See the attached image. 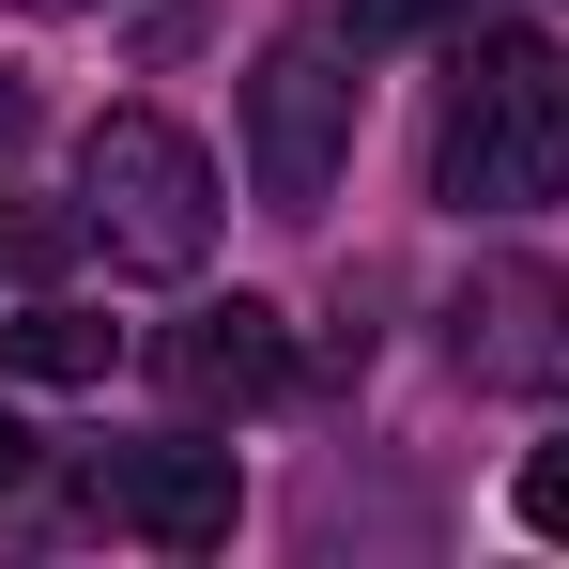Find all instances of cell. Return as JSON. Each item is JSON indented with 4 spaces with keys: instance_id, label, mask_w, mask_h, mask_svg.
Segmentation results:
<instances>
[{
    "instance_id": "obj_1",
    "label": "cell",
    "mask_w": 569,
    "mask_h": 569,
    "mask_svg": "<svg viewBox=\"0 0 569 569\" xmlns=\"http://www.w3.org/2000/svg\"><path fill=\"white\" fill-rule=\"evenodd\" d=\"M431 200H462V216H539V200H569V62L539 31L462 47L447 123H431Z\"/></svg>"
},
{
    "instance_id": "obj_2",
    "label": "cell",
    "mask_w": 569,
    "mask_h": 569,
    "mask_svg": "<svg viewBox=\"0 0 569 569\" xmlns=\"http://www.w3.org/2000/svg\"><path fill=\"white\" fill-rule=\"evenodd\" d=\"M78 231H93L123 278H200L216 262V154H200L170 108H108L78 139Z\"/></svg>"
},
{
    "instance_id": "obj_3",
    "label": "cell",
    "mask_w": 569,
    "mask_h": 569,
    "mask_svg": "<svg viewBox=\"0 0 569 569\" xmlns=\"http://www.w3.org/2000/svg\"><path fill=\"white\" fill-rule=\"evenodd\" d=\"M339 154H355V31L308 16V31H278L247 62V186H262V216L308 231L339 200Z\"/></svg>"
},
{
    "instance_id": "obj_4",
    "label": "cell",
    "mask_w": 569,
    "mask_h": 569,
    "mask_svg": "<svg viewBox=\"0 0 569 569\" xmlns=\"http://www.w3.org/2000/svg\"><path fill=\"white\" fill-rule=\"evenodd\" d=\"M447 355L492 400H569V278L555 262H477L447 292Z\"/></svg>"
},
{
    "instance_id": "obj_5",
    "label": "cell",
    "mask_w": 569,
    "mask_h": 569,
    "mask_svg": "<svg viewBox=\"0 0 569 569\" xmlns=\"http://www.w3.org/2000/svg\"><path fill=\"white\" fill-rule=\"evenodd\" d=\"M93 508L123 539H154V555H216L231 508H247V477H231V447H200V431H139V447L93 462Z\"/></svg>"
},
{
    "instance_id": "obj_6",
    "label": "cell",
    "mask_w": 569,
    "mask_h": 569,
    "mask_svg": "<svg viewBox=\"0 0 569 569\" xmlns=\"http://www.w3.org/2000/svg\"><path fill=\"white\" fill-rule=\"evenodd\" d=\"M154 385L186 400V416H262L292 385V323L262 308V292H200L186 323L154 339Z\"/></svg>"
},
{
    "instance_id": "obj_7",
    "label": "cell",
    "mask_w": 569,
    "mask_h": 569,
    "mask_svg": "<svg viewBox=\"0 0 569 569\" xmlns=\"http://www.w3.org/2000/svg\"><path fill=\"white\" fill-rule=\"evenodd\" d=\"M0 370H16V385H108V323L47 292V308H16V323H0Z\"/></svg>"
},
{
    "instance_id": "obj_8",
    "label": "cell",
    "mask_w": 569,
    "mask_h": 569,
    "mask_svg": "<svg viewBox=\"0 0 569 569\" xmlns=\"http://www.w3.org/2000/svg\"><path fill=\"white\" fill-rule=\"evenodd\" d=\"M523 523H539V539H569V431L523 462Z\"/></svg>"
},
{
    "instance_id": "obj_9",
    "label": "cell",
    "mask_w": 569,
    "mask_h": 569,
    "mask_svg": "<svg viewBox=\"0 0 569 569\" xmlns=\"http://www.w3.org/2000/svg\"><path fill=\"white\" fill-rule=\"evenodd\" d=\"M16 139H31V93H16V78H0V154H16Z\"/></svg>"
},
{
    "instance_id": "obj_10",
    "label": "cell",
    "mask_w": 569,
    "mask_h": 569,
    "mask_svg": "<svg viewBox=\"0 0 569 569\" xmlns=\"http://www.w3.org/2000/svg\"><path fill=\"white\" fill-rule=\"evenodd\" d=\"M16 477H31V431H16V416H0V492H16Z\"/></svg>"
},
{
    "instance_id": "obj_11",
    "label": "cell",
    "mask_w": 569,
    "mask_h": 569,
    "mask_svg": "<svg viewBox=\"0 0 569 569\" xmlns=\"http://www.w3.org/2000/svg\"><path fill=\"white\" fill-rule=\"evenodd\" d=\"M31 16H78V0H31Z\"/></svg>"
}]
</instances>
